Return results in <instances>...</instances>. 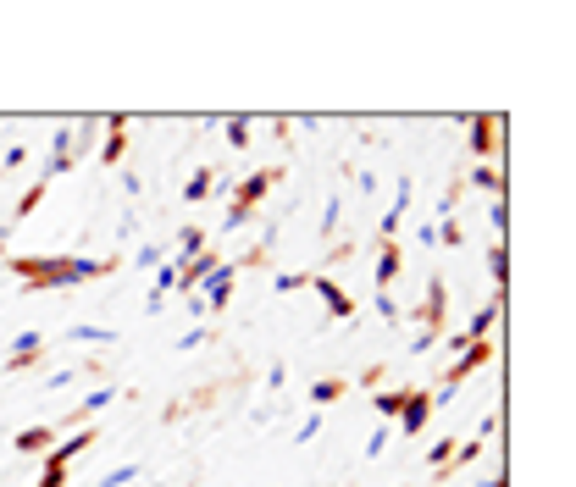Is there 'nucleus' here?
Wrapping results in <instances>:
<instances>
[{
	"label": "nucleus",
	"mask_w": 576,
	"mask_h": 487,
	"mask_svg": "<svg viewBox=\"0 0 576 487\" xmlns=\"http://www.w3.org/2000/svg\"><path fill=\"white\" fill-rule=\"evenodd\" d=\"M6 271L23 277V289H78L95 277L122 271V260H95V255H6Z\"/></svg>",
	"instance_id": "f257e3e1"
},
{
	"label": "nucleus",
	"mask_w": 576,
	"mask_h": 487,
	"mask_svg": "<svg viewBox=\"0 0 576 487\" xmlns=\"http://www.w3.org/2000/svg\"><path fill=\"white\" fill-rule=\"evenodd\" d=\"M277 178H283V172H277V167H266V172H250V178L233 188V205H228V217H222V233H239V228L250 222V211L266 199V188H272Z\"/></svg>",
	"instance_id": "f03ea898"
},
{
	"label": "nucleus",
	"mask_w": 576,
	"mask_h": 487,
	"mask_svg": "<svg viewBox=\"0 0 576 487\" xmlns=\"http://www.w3.org/2000/svg\"><path fill=\"white\" fill-rule=\"evenodd\" d=\"M444 310H449V289H444V277H432V283H427V327H421V338H416V355L438 343V332H444Z\"/></svg>",
	"instance_id": "7ed1b4c3"
},
{
	"label": "nucleus",
	"mask_w": 576,
	"mask_h": 487,
	"mask_svg": "<svg viewBox=\"0 0 576 487\" xmlns=\"http://www.w3.org/2000/svg\"><path fill=\"white\" fill-rule=\"evenodd\" d=\"M488 360H493V338H488V343H466V350L455 355V366H449V377H444V388H455V393H460V382H466L471 371H482Z\"/></svg>",
	"instance_id": "20e7f679"
},
{
	"label": "nucleus",
	"mask_w": 576,
	"mask_h": 487,
	"mask_svg": "<svg viewBox=\"0 0 576 487\" xmlns=\"http://www.w3.org/2000/svg\"><path fill=\"white\" fill-rule=\"evenodd\" d=\"M499 127H504L499 117H471V156H477V161L499 156V145H504V133H499Z\"/></svg>",
	"instance_id": "39448f33"
},
{
	"label": "nucleus",
	"mask_w": 576,
	"mask_h": 487,
	"mask_svg": "<svg viewBox=\"0 0 576 487\" xmlns=\"http://www.w3.org/2000/svg\"><path fill=\"white\" fill-rule=\"evenodd\" d=\"M427 421H432V393L410 388V393H405V410H399V432H405V438H416Z\"/></svg>",
	"instance_id": "423d86ee"
},
{
	"label": "nucleus",
	"mask_w": 576,
	"mask_h": 487,
	"mask_svg": "<svg viewBox=\"0 0 576 487\" xmlns=\"http://www.w3.org/2000/svg\"><path fill=\"white\" fill-rule=\"evenodd\" d=\"M311 289L322 294V305H327V316H333V321H349V316H355V299H349V294H344V289L333 283V277L311 271Z\"/></svg>",
	"instance_id": "0eeeda50"
},
{
	"label": "nucleus",
	"mask_w": 576,
	"mask_h": 487,
	"mask_svg": "<svg viewBox=\"0 0 576 487\" xmlns=\"http://www.w3.org/2000/svg\"><path fill=\"white\" fill-rule=\"evenodd\" d=\"M45 355V332H17V343H12V355H6V366H0V371H23V366H34Z\"/></svg>",
	"instance_id": "6e6552de"
},
{
	"label": "nucleus",
	"mask_w": 576,
	"mask_h": 487,
	"mask_svg": "<svg viewBox=\"0 0 576 487\" xmlns=\"http://www.w3.org/2000/svg\"><path fill=\"white\" fill-rule=\"evenodd\" d=\"M466 183H471V188H482V194H493V199L510 194V183H504V172H499L493 161H477V167L466 172Z\"/></svg>",
	"instance_id": "1a4fd4ad"
},
{
	"label": "nucleus",
	"mask_w": 576,
	"mask_h": 487,
	"mask_svg": "<svg viewBox=\"0 0 576 487\" xmlns=\"http://www.w3.org/2000/svg\"><path fill=\"white\" fill-rule=\"evenodd\" d=\"M122 150H128V117H111V122H106V138H100V161L117 167Z\"/></svg>",
	"instance_id": "9d476101"
},
{
	"label": "nucleus",
	"mask_w": 576,
	"mask_h": 487,
	"mask_svg": "<svg viewBox=\"0 0 576 487\" xmlns=\"http://www.w3.org/2000/svg\"><path fill=\"white\" fill-rule=\"evenodd\" d=\"M499 305H504V299L493 294V299H488V305L466 321V332H460V338H466V343H488V332H493V321H499Z\"/></svg>",
	"instance_id": "9b49d317"
},
{
	"label": "nucleus",
	"mask_w": 576,
	"mask_h": 487,
	"mask_svg": "<svg viewBox=\"0 0 576 487\" xmlns=\"http://www.w3.org/2000/svg\"><path fill=\"white\" fill-rule=\"evenodd\" d=\"M12 449H17V454H50V449H56V427H23V432L12 438Z\"/></svg>",
	"instance_id": "f8f14e48"
},
{
	"label": "nucleus",
	"mask_w": 576,
	"mask_h": 487,
	"mask_svg": "<svg viewBox=\"0 0 576 487\" xmlns=\"http://www.w3.org/2000/svg\"><path fill=\"white\" fill-rule=\"evenodd\" d=\"M344 393H349V382H344V377H322V382H311V393H305V399H311V410H327V404H338Z\"/></svg>",
	"instance_id": "ddd939ff"
},
{
	"label": "nucleus",
	"mask_w": 576,
	"mask_h": 487,
	"mask_svg": "<svg viewBox=\"0 0 576 487\" xmlns=\"http://www.w3.org/2000/svg\"><path fill=\"white\" fill-rule=\"evenodd\" d=\"M399 244H383L377 249V294H388V283H394V277H399Z\"/></svg>",
	"instance_id": "4468645a"
},
{
	"label": "nucleus",
	"mask_w": 576,
	"mask_h": 487,
	"mask_svg": "<svg viewBox=\"0 0 576 487\" xmlns=\"http://www.w3.org/2000/svg\"><path fill=\"white\" fill-rule=\"evenodd\" d=\"M67 343H117V327H89V321H78V327H67Z\"/></svg>",
	"instance_id": "2eb2a0df"
},
{
	"label": "nucleus",
	"mask_w": 576,
	"mask_h": 487,
	"mask_svg": "<svg viewBox=\"0 0 576 487\" xmlns=\"http://www.w3.org/2000/svg\"><path fill=\"white\" fill-rule=\"evenodd\" d=\"M488 277H493V289L504 294V283H510V255H504V244L488 249Z\"/></svg>",
	"instance_id": "dca6fc26"
},
{
	"label": "nucleus",
	"mask_w": 576,
	"mask_h": 487,
	"mask_svg": "<svg viewBox=\"0 0 576 487\" xmlns=\"http://www.w3.org/2000/svg\"><path fill=\"white\" fill-rule=\"evenodd\" d=\"M405 393H410V388H394V393H372V410H377V415H388V421H399V410H405Z\"/></svg>",
	"instance_id": "f3484780"
},
{
	"label": "nucleus",
	"mask_w": 576,
	"mask_h": 487,
	"mask_svg": "<svg viewBox=\"0 0 576 487\" xmlns=\"http://www.w3.org/2000/svg\"><path fill=\"white\" fill-rule=\"evenodd\" d=\"M211 188H216V178H211V167H200V172H194V178L183 183V199H189V205H200V199H205Z\"/></svg>",
	"instance_id": "a211bd4d"
},
{
	"label": "nucleus",
	"mask_w": 576,
	"mask_h": 487,
	"mask_svg": "<svg viewBox=\"0 0 576 487\" xmlns=\"http://www.w3.org/2000/svg\"><path fill=\"white\" fill-rule=\"evenodd\" d=\"M455 443H460V438H438V443H432V449H427V465H432V471H438V476L449 471V460H455Z\"/></svg>",
	"instance_id": "6ab92c4d"
},
{
	"label": "nucleus",
	"mask_w": 576,
	"mask_h": 487,
	"mask_svg": "<svg viewBox=\"0 0 576 487\" xmlns=\"http://www.w3.org/2000/svg\"><path fill=\"white\" fill-rule=\"evenodd\" d=\"M272 289H277V294H300V289H311V271H277Z\"/></svg>",
	"instance_id": "aec40b11"
},
{
	"label": "nucleus",
	"mask_w": 576,
	"mask_h": 487,
	"mask_svg": "<svg viewBox=\"0 0 576 487\" xmlns=\"http://www.w3.org/2000/svg\"><path fill=\"white\" fill-rule=\"evenodd\" d=\"M111 399H117V388H95V393H89V399H84L78 410H72V421H84V415H95V410H106Z\"/></svg>",
	"instance_id": "412c9836"
},
{
	"label": "nucleus",
	"mask_w": 576,
	"mask_h": 487,
	"mask_svg": "<svg viewBox=\"0 0 576 487\" xmlns=\"http://www.w3.org/2000/svg\"><path fill=\"white\" fill-rule=\"evenodd\" d=\"M222 127H228V145H233V150H244V145H250V117H228Z\"/></svg>",
	"instance_id": "4be33fe9"
},
{
	"label": "nucleus",
	"mask_w": 576,
	"mask_h": 487,
	"mask_svg": "<svg viewBox=\"0 0 576 487\" xmlns=\"http://www.w3.org/2000/svg\"><path fill=\"white\" fill-rule=\"evenodd\" d=\"M128 482H139V465L128 460V465H117V471H106L100 476V487H128Z\"/></svg>",
	"instance_id": "5701e85b"
},
{
	"label": "nucleus",
	"mask_w": 576,
	"mask_h": 487,
	"mask_svg": "<svg viewBox=\"0 0 576 487\" xmlns=\"http://www.w3.org/2000/svg\"><path fill=\"white\" fill-rule=\"evenodd\" d=\"M161 260H167V249H161V244H139V255H133V266H144V271H156Z\"/></svg>",
	"instance_id": "b1692460"
},
{
	"label": "nucleus",
	"mask_w": 576,
	"mask_h": 487,
	"mask_svg": "<svg viewBox=\"0 0 576 487\" xmlns=\"http://www.w3.org/2000/svg\"><path fill=\"white\" fill-rule=\"evenodd\" d=\"M39 199H45V183H34V188H28V194L17 199V211H12V222H28V211H34V205H39Z\"/></svg>",
	"instance_id": "393cba45"
},
{
	"label": "nucleus",
	"mask_w": 576,
	"mask_h": 487,
	"mask_svg": "<svg viewBox=\"0 0 576 487\" xmlns=\"http://www.w3.org/2000/svg\"><path fill=\"white\" fill-rule=\"evenodd\" d=\"M200 249H205V233L200 228H183L178 233V255H200Z\"/></svg>",
	"instance_id": "a878e982"
},
{
	"label": "nucleus",
	"mask_w": 576,
	"mask_h": 487,
	"mask_svg": "<svg viewBox=\"0 0 576 487\" xmlns=\"http://www.w3.org/2000/svg\"><path fill=\"white\" fill-rule=\"evenodd\" d=\"M316 432H322V410H311V415H305V421H300V432H294V443H311Z\"/></svg>",
	"instance_id": "bb28decb"
},
{
	"label": "nucleus",
	"mask_w": 576,
	"mask_h": 487,
	"mask_svg": "<svg viewBox=\"0 0 576 487\" xmlns=\"http://www.w3.org/2000/svg\"><path fill=\"white\" fill-rule=\"evenodd\" d=\"M34 487H67V465H50V460H45V476H39Z\"/></svg>",
	"instance_id": "cd10ccee"
},
{
	"label": "nucleus",
	"mask_w": 576,
	"mask_h": 487,
	"mask_svg": "<svg viewBox=\"0 0 576 487\" xmlns=\"http://www.w3.org/2000/svg\"><path fill=\"white\" fill-rule=\"evenodd\" d=\"M504 222H510V217H504V199H493V205H488V228H493V238H504Z\"/></svg>",
	"instance_id": "c85d7f7f"
},
{
	"label": "nucleus",
	"mask_w": 576,
	"mask_h": 487,
	"mask_svg": "<svg viewBox=\"0 0 576 487\" xmlns=\"http://www.w3.org/2000/svg\"><path fill=\"white\" fill-rule=\"evenodd\" d=\"M388 438H394V432H388V427H377V432H372V438H366V460H377V454H383V449H388Z\"/></svg>",
	"instance_id": "c756f323"
},
{
	"label": "nucleus",
	"mask_w": 576,
	"mask_h": 487,
	"mask_svg": "<svg viewBox=\"0 0 576 487\" xmlns=\"http://www.w3.org/2000/svg\"><path fill=\"white\" fill-rule=\"evenodd\" d=\"M493 432H499V410H488L482 421H477V438H482V443H493Z\"/></svg>",
	"instance_id": "7c9ffc66"
},
{
	"label": "nucleus",
	"mask_w": 576,
	"mask_h": 487,
	"mask_svg": "<svg viewBox=\"0 0 576 487\" xmlns=\"http://www.w3.org/2000/svg\"><path fill=\"white\" fill-rule=\"evenodd\" d=\"M377 316H383V321H388V327H394V321H399V305H394V294H377Z\"/></svg>",
	"instance_id": "2f4dec72"
},
{
	"label": "nucleus",
	"mask_w": 576,
	"mask_h": 487,
	"mask_svg": "<svg viewBox=\"0 0 576 487\" xmlns=\"http://www.w3.org/2000/svg\"><path fill=\"white\" fill-rule=\"evenodd\" d=\"M23 161H28V145H12L6 161H0V172H12V167H23Z\"/></svg>",
	"instance_id": "473e14b6"
},
{
	"label": "nucleus",
	"mask_w": 576,
	"mask_h": 487,
	"mask_svg": "<svg viewBox=\"0 0 576 487\" xmlns=\"http://www.w3.org/2000/svg\"><path fill=\"white\" fill-rule=\"evenodd\" d=\"M283 382H288V366H283V360H277V366H272V371H266V388H272V393H277V388H283Z\"/></svg>",
	"instance_id": "72a5a7b5"
},
{
	"label": "nucleus",
	"mask_w": 576,
	"mask_h": 487,
	"mask_svg": "<svg viewBox=\"0 0 576 487\" xmlns=\"http://www.w3.org/2000/svg\"><path fill=\"white\" fill-rule=\"evenodd\" d=\"M477 487H510V482H504V471H493L488 482H477Z\"/></svg>",
	"instance_id": "f704fd0d"
},
{
	"label": "nucleus",
	"mask_w": 576,
	"mask_h": 487,
	"mask_svg": "<svg viewBox=\"0 0 576 487\" xmlns=\"http://www.w3.org/2000/svg\"><path fill=\"white\" fill-rule=\"evenodd\" d=\"M6 244H12V228H0V260H6Z\"/></svg>",
	"instance_id": "c9c22d12"
},
{
	"label": "nucleus",
	"mask_w": 576,
	"mask_h": 487,
	"mask_svg": "<svg viewBox=\"0 0 576 487\" xmlns=\"http://www.w3.org/2000/svg\"><path fill=\"white\" fill-rule=\"evenodd\" d=\"M0 178H6V172H0Z\"/></svg>",
	"instance_id": "e433bc0d"
}]
</instances>
